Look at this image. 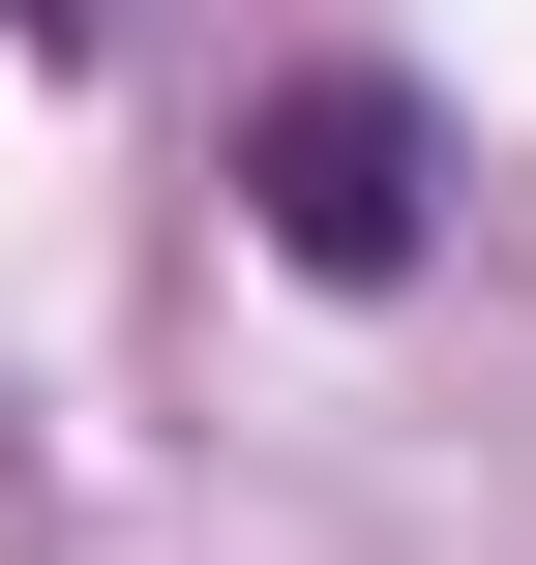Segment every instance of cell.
<instances>
[{"instance_id": "6da1fadb", "label": "cell", "mask_w": 536, "mask_h": 565, "mask_svg": "<svg viewBox=\"0 0 536 565\" xmlns=\"http://www.w3.org/2000/svg\"><path fill=\"white\" fill-rule=\"evenodd\" d=\"M239 209H269V268L388 298V268H418V209H448V119H418L388 60H298V89L239 119Z\"/></svg>"}, {"instance_id": "7a4b0ae2", "label": "cell", "mask_w": 536, "mask_h": 565, "mask_svg": "<svg viewBox=\"0 0 536 565\" xmlns=\"http://www.w3.org/2000/svg\"><path fill=\"white\" fill-rule=\"evenodd\" d=\"M0 30H90V0H0Z\"/></svg>"}]
</instances>
